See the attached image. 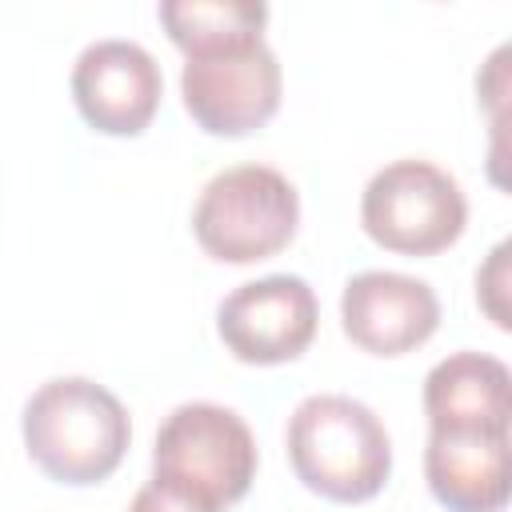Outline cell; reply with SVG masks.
Returning a JSON list of instances; mask_svg holds the SVG:
<instances>
[{"label":"cell","instance_id":"obj_13","mask_svg":"<svg viewBox=\"0 0 512 512\" xmlns=\"http://www.w3.org/2000/svg\"><path fill=\"white\" fill-rule=\"evenodd\" d=\"M476 304L488 312V320L496 328H508L512 324L508 320V244L504 240L488 252V260L476 272Z\"/></svg>","mask_w":512,"mask_h":512},{"label":"cell","instance_id":"obj_10","mask_svg":"<svg viewBox=\"0 0 512 512\" xmlns=\"http://www.w3.org/2000/svg\"><path fill=\"white\" fill-rule=\"evenodd\" d=\"M420 400L428 432H508L512 372L500 356L460 348L428 368Z\"/></svg>","mask_w":512,"mask_h":512},{"label":"cell","instance_id":"obj_2","mask_svg":"<svg viewBox=\"0 0 512 512\" xmlns=\"http://www.w3.org/2000/svg\"><path fill=\"white\" fill-rule=\"evenodd\" d=\"M284 444L296 480L332 504H364L392 476V436L384 420L344 392L304 396L288 416Z\"/></svg>","mask_w":512,"mask_h":512},{"label":"cell","instance_id":"obj_7","mask_svg":"<svg viewBox=\"0 0 512 512\" xmlns=\"http://www.w3.org/2000/svg\"><path fill=\"white\" fill-rule=\"evenodd\" d=\"M320 328V300L304 276L272 272L236 284L216 308V332L240 364L272 368L308 352Z\"/></svg>","mask_w":512,"mask_h":512},{"label":"cell","instance_id":"obj_14","mask_svg":"<svg viewBox=\"0 0 512 512\" xmlns=\"http://www.w3.org/2000/svg\"><path fill=\"white\" fill-rule=\"evenodd\" d=\"M128 512H224V508H216V504H208L200 496H188L180 488H168L160 480H148V484L136 488Z\"/></svg>","mask_w":512,"mask_h":512},{"label":"cell","instance_id":"obj_8","mask_svg":"<svg viewBox=\"0 0 512 512\" xmlns=\"http://www.w3.org/2000/svg\"><path fill=\"white\" fill-rule=\"evenodd\" d=\"M72 104L100 136H140L160 112L164 76L156 56L124 36L92 40L68 76Z\"/></svg>","mask_w":512,"mask_h":512},{"label":"cell","instance_id":"obj_5","mask_svg":"<svg viewBox=\"0 0 512 512\" xmlns=\"http://www.w3.org/2000/svg\"><path fill=\"white\" fill-rule=\"evenodd\" d=\"M360 228L372 244L400 256H436L468 228V196L452 172L432 160H392L360 192Z\"/></svg>","mask_w":512,"mask_h":512},{"label":"cell","instance_id":"obj_9","mask_svg":"<svg viewBox=\"0 0 512 512\" xmlns=\"http://www.w3.org/2000/svg\"><path fill=\"white\" fill-rule=\"evenodd\" d=\"M340 328L368 356H404L440 328V300L428 280L392 268H364L340 292Z\"/></svg>","mask_w":512,"mask_h":512},{"label":"cell","instance_id":"obj_4","mask_svg":"<svg viewBox=\"0 0 512 512\" xmlns=\"http://www.w3.org/2000/svg\"><path fill=\"white\" fill-rule=\"evenodd\" d=\"M256 436L236 408L212 400L176 404L156 428L152 480L228 508L248 496L256 480Z\"/></svg>","mask_w":512,"mask_h":512},{"label":"cell","instance_id":"obj_1","mask_svg":"<svg viewBox=\"0 0 512 512\" xmlns=\"http://www.w3.org/2000/svg\"><path fill=\"white\" fill-rule=\"evenodd\" d=\"M20 436L28 460L48 480L88 488L120 468L132 444V420L112 388L88 376H56L24 400Z\"/></svg>","mask_w":512,"mask_h":512},{"label":"cell","instance_id":"obj_3","mask_svg":"<svg viewBox=\"0 0 512 512\" xmlns=\"http://www.w3.org/2000/svg\"><path fill=\"white\" fill-rule=\"evenodd\" d=\"M300 224V192L272 164L216 172L192 208L196 244L220 264H256L284 252Z\"/></svg>","mask_w":512,"mask_h":512},{"label":"cell","instance_id":"obj_6","mask_svg":"<svg viewBox=\"0 0 512 512\" xmlns=\"http://www.w3.org/2000/svg\"><path fill=\"white\" fill-rule=\"evenodd\" d=\"M284 68L268 40L188 56L180 68L184 112L208 136H248L280 112Z\"/></svg>","mask_w":512,"mask_h":512},{"label":"cell","instance_id":"obj_11","mask_svg":"<svg viewBox=\"0 0 512 512\" xmlns=\"http://www.w3.org/2000/svg\"><path fill=\"white\" fill-rule=\"evenodd\" d=\"M424 480L448 512H504L508 504V432H428Z\"/></svg>","mask_w":512,"mask_h":512},{"label":"cell","instance_id":"obj_12","mask_svg":"<svg viewBox=\"0 0 512 512\" xmlns=\"http://www.w3.org/2000/svg\"><path fill=\"white\" fill-rule=\"evenodd\" d=\"M168 40L188 56L228 52L264 40L268 4L260 0H164L156 8Z\"/></svg>","mask_w":512,"mask_h":512}]
</instances>
